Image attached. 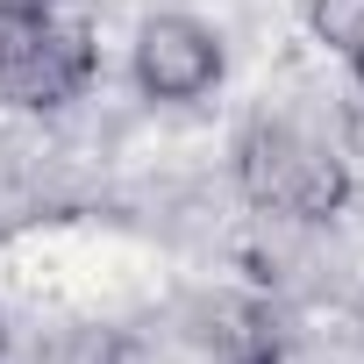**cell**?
<instances>
[{
    "label": "cell",
    "instance_id": "obj_1",
    "mask_svg": "<svg viewBox=\"0 0 364 364\" xmlns=\"http://www.w3.org/2000/svg\"><path fill=\"white\" fill-rule=\"evenodd\" d=\"M243 193L257 215H279V222H328L350 193V164L328 136H314L307 122H257L243 136Z\"/></svg>",
    "mask_w": 364,
    "mask_h": 364
},
{
    "label": "cell",
    "instance_id": "obj_2",
    "mask_svg": "<svg viewBox=\"0 0 364 364\" xmlns=\"http://www.w3.org/2000/svg\"><path fill=\"white\" fill-rule=\"evenodd\" d=\"M93 79V36L58 22L36 0H0V100L8 107H65Z\"/></svg>",
    "mask_w": 364,
    "mask_h": 364
},
{
    "label": "cell",
    "instance_id": "obj_3",
    "mask_svg": "<svg viewBox=\"0 0 364 364\" xmlns=\"http://www.w3.org/2000/svg\"><path fill=\"white\" fill-rule=\"evenodd\" d=\"M222 65H229L222 36L193 15H150L136 29V58H129V72L150 100H200L222 86Z\"/></svg>",
    "mask_w": 364,
    "mask_h": 364
},
{
    "label": "cell",
    "instance_id": "obj_4",
    "mask_svg": "<svg viewBox=\"0 0 364 364\" xmlns=\"http://www.w3.org/2000/svg\"><path fill=\"white\" fill-rule=\"evenodd\" d=\"M208 350H215V364H279V314L264 300H215Z\"/></svg>",
    "mask_w": 364,
    "mask_h": 364
},
{
    "label": "cell",
    "instance_id": "obj_5",
    "mask_svg": "<svg viewBox=\"0 0 364 364\" xmlns=\"http://www.w3.org/2000/svg\"><path fill=\"white\" fill-rule=\"evenodd\" d=\"M307 22H314V36L328 50H357L364 43V0H314Z\"/></svg>",
    "mask_w": 364,
    "mask_h": 364
},
{
    "label": "cell",
    "instance_id": "obj_6",
    "mask_svg": "<svg viewBox=\"0 0 364 364\" xmlns=\"http://www.w3.org/2000/svg\"><path fill=\"white\" fill-rule=\"evenodd\" d=\"M343 136H350V157H364V107L350 114V129H343Z\"/></svg>",
    "mask_w": 364,
    "mask_h": 364
},
{
    "label": "cell",
    "instance_id": "obj_7",
    "mask_svg": "<svg viewBox=\"0 0 364 364\" xmlns=\"http://www.w3.org/2000/svg\"><path fill=\"white\" fill-rule=\"evenodd\" d=\"M350 72H357V86H364V43H357V50H350Z\"/></svg>",
    "mask_w": 364,
    "mask_h": 364
}]
</instances>
